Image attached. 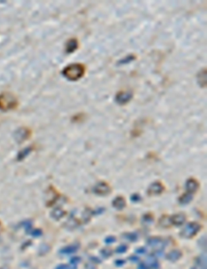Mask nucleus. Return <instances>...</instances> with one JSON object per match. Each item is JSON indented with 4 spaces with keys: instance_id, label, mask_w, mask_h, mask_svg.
<instances>
[{
    "instance_id": "nucleus-7",
    "label": "nucleus",
    "mask_w": 207,
    "mask_h": 269,
    "mask_svg": "<svg viewBox=\"0 0 207 269\" xmlns=\"http://www.w3.org/2000/svg\"><path fill=\"white\" fill-rule=\"evenodd\" d=\"M78 49V41L77 38H70L66 43V53L72 54Z\"/></svg>"
},
{
    "instance_id": "nucleus-20",
    "label": "nucleus",
    "mask_w": 207,
    "mask_h": 269,
    "mask_svg": "<svg viewBox=\"0 0 207 269\" xmlns=\"http://www.w3.org/2000/svg\"><path fill=\"white\" fill-rule=\"evenodd\" d=\"M101 254L103 255V256H105V257H109L110 255H112V251H111V250L108 249V248H106V249L102 250Z\"/></svg>"
},
{
    "instance_id": "nucleus-13",
    "label": "nucleus",
    "mask_w": 207,
    "mask_h": 269,
    "mask_svg": "<svg viewBox=\"0 0 207 269\" xmlns=\"http://www.w3.org/2000/svg\"><path fill=\"white\" fill-rule=\"evenodd\" d=\"M147 244L153 247H161L163 246V241L159 237H151L147 241Z\"/></svg>"
},
{
    "instance_id": "nucleus-9",
    "label": "nucleus",
    "mask_w": 207,
    "mask_h": 269,
    "mask_svg": "<svg viewBox=\"0 0 207 269\" xmlns=\"http://www.w3.org/2000/svg\"><path fill=\"white\" fill-rule=\"evenodd\" d=\"M185 186H186L188 193L190 194V193H194L197 190L199 187V184H198V182L194 178H189L186 182Z\"/></svg>"
},
{
    "instance_id": "nucleus-27",
    "label": "nucleus",
    "mask_w": 207,
    "mask_h": 269,
    "mask_svg": "<svg viewBox=\"0 0 207 269\" xmlns=\"http://www.w3.org/2000/svg\"><path fill=\"white\" fill-rule=\"evenodd\" d=\"M116 264H117V265H122V264H124V261H123V260H118V261H117V263H116Z\"/></svg>"
},
{
    "instance_id": "nucleus-25",
    "label": "nucleus",
    "mask_w": 207,
    "mask_h": 269,
    "mask_svg": "<svg viewBox=\"0 0 207 269\" xmlns=\"http://www.w3.org/2000/svg\"><path fill=\"white\" fill-rule=\"evenodd\" d=\"M146 252V249L144 248H139L136 250V253L138 254H144Z\"/></svg>"
},
{
    "instance_id": "nucleus-28",
    "label": "nucleus",
    "mask_w": 207,
    "mask_h": 269,
    "mask_svg": "<svg viewBox=\"0 0 207 269\" xmlns=\"http://www.w3.org/2000/svg\"><path fill=\"white\" fill-rule=\"evenodd\" d=\"M138 269H148V268H146L144 264H142L138 267Z\"/></svg>"
},
{
    "instance_id": "nucleus-11",
    "label": "nucleus",
    "mask_w": 207,
    "mask_h": 269,
    "mask_svg": "<svg viewBox=\"0 0 207 269\" xmlns=\"http://www.w3.org/2000/svg\"><path fill=\"white\" fill-rule=\"evenodd\" d=\"M197 79L201 87L205 88L206 86V69L205 67L198 72Z\"/></svg>"
},
{
    "instance_id": "nucleus-17",
    "label": "nucleus",
    "mask_w": 207,
    "mask_h": 269,
    "mask_svg": "<svg viewBox=\"0 0 207 269\" xmlns=\"http://www.w3.org/2000/svg\"><path fill=\"white\" fill-rule=\"evenodd\" d=\"M135 59H136V57L133 55V54H129V55L126 56L125 59L120 60V61L118 62V64H120V65L128 64V63H131V62L134 61Z\"/></svg>"
},
{
    "instance_id": "nucleus-1",
    "label": "nucleus",
    "mask_w": 207,
    "mask_h": 269,
    "mask_svg": "<svg viewBox=\"0 0 207 269\" xmlns=\"http://www.w3.org/2000/svg\"><path fill=\"white\" fill-rule=\"evenodd\" d=\"M86 73L85 65L80 63H75L67 65L62 71L63 75L69 81H77L83 78Z\"/></svg>"
},
{
    "instance_id": "nucleus-12",
    "label": "nucleus",
    "mask_w": 207,
    "mask_h": 269,
    "mask_svg": "<svg viewBox=\"0 0 207 269\" xmlns=\"http://www.w3.org/2000/svg\"><path fill=\"white\" fill-rule=\"evenodd\" d=\"M181 251L179 250H173L172 251H170L168 254V256H167V259L170 260L172 262L177 261L180 257H181Z\"/></svg>"
},
{
    "instance_id": "nucleus-16",
    "label": "nucleus",
    "mask_w": 207,
    "mask_h": 269,
    "mask_svg": "<svg viewBox=\"0 0 207 269\" xmlns=\"http://www.w3.org/2000/svg\"><path fill=\"white\" fill-rule=\"evenodd\" d=\"M32 150H33V148L31 146L28 147L26 148H24L23 150L20 151V153L18 155V158H19V160H22V159H23L24 157H26L29 154Z\"/></svg>"
},
{
    "instance_id": "nucleus-22",
    "label": "nucleus",
    "mask_w": 207,
    "mask_h": 269,
    "mask_svg": "<svg viewBox=\"0 0 207 269\" xmlns=\"http://www.w3.org/2000/svg\"><path fill=\"white\" fill-rule=\"evenodd\" d=\"M128 235H129V236L127 237V238H128L129 240H130V241H135V240L137 239V236H136L135 234H128Z\"/></svg>"
},
{
    "instance_id": "nucleus-2",
    "label": "nucleus",
    "mask_w": 207,
    "mask_h": 269,
    "mask_svg": "<svg viewBox=\"0 0 207 269\" xmlns=\"http://www.w3.org/2000/svg\"><path fill=\"white\" fill-rule=\"evenodd\" d=\"M18 106V100L14 94L11 92L0 93V110L8 112L15 110Z\"/></svg>"
},
{
    "instance_id": "nucleus-6",
    "label": "nucleus",
    "mask_w": 207,
    "mask_h": 269,
    "mask_svg": "<svg viewBox=\"0 0 207 269\" xmlns=\"http://www.w3.org/2000/svg\"><path fill=\"white\" fill-rule=\"evenodd\" d=\"M94 192L99 195H106L111 192V188L105 182H100L95 186Z\"/></svg>"
},
{
    "instance_id": "nucleus-5",
    "label": "nucleus",
    "mask_w": 207,
    "mask_h": 269,
    "mask_svg": "<svg viewBox=\"0 0 207 269\" xmlns=\"http://www.w3.org/2000/svg\"><path fill=\"white\" fill-rule=\"evenodd\" d=\"M32 131L28 127H20L14 134V137L18 143H22L31 137Z\"/></svg>"
},
{
    "instance_id": "nucleus-21",
    "label": "nucleus",
    "mask_w": 207,
    "mask_h": 269,
    "mask_svg": "<svg viewBox=\"0 0 207 269\" xmlns=\"http://www.w3.org/2000/svg\"><path fill=\"white\" fill-rule=\"evenodd\" d=\"M126 250H127V247H126L125 245H122L120 246L117 248L116 251H117V253H125V251H126Z\"/></svg>"
},
{
    "instance_id": "nucleus-3",
    "label": "nucleus",
    "mask_w": 207,
    "mask_h": 269,
    "mask_svg": "<svg viewBox=\"0 0 207 269\" xmlns=\"http://www.w3.org/2000/svg\"><path fill=\"white\" fill-rule=\"evenodd\" d=\"M201 229V226L197 222H191L184 227L180 232V235L185 238H190L195 236Z\"/></svg>"
},
{
    "instance_id": "nucleus-23",
    "label": "nucleus",
    "mask_w": 207,
    "mask_h": 269,
    "mask_svg": "<svg viewBox=\"0 0 207 269\" xmlns=\"http://www.w3.org/2000/svg\"><path fill=\"white\" fill-rule=\"evenodd\" d=\"M105 241H106V243H113V242L115 241V237H112V236H111V237H107V238L105 239Z\"/></svg>"
},
{
    "instance_id": "nucleus-18",
    "label": "nucleus",
    "mask_w": 207,
    "mask_h": 269,
    "mask_svg": "<svg viewBox=\"0 0 207 269\" xmlns=\"http://www.w3.org/2000/svg\"><path fill=\"white\" fill-rule=\"evenodd\" d=\"M192 200V195L190 194H184L182 196H180V202L181 203H183V204H186L188 203H189V202Z\"/></svg>"
},
{
    "instance_id": "nucleus-26",
    "label": "nucleus",
    "mask_w": 207,
    "mask_h": 269,
    "mask_svg": "<svg viewBox=\"0 0 207 269\" xmlns=\"http://www.w3.org/2000/svg\"><path fill=\"white\" fill-rule=\"evenodd\" d=\"M56 269H70L67 265H59Z\"/></svg>"
},
{
    "instance_id": "nucleus-19",
    "label": "nucleus",
    "mask_w": 207,
    "mask_h": 269,
    "mask_svg": "<svg viewBox=\"0 0 207 269\" xmlns=\"http://www.w3.org/2000/svg\"><path fill=\"white\" fill-rule=\"evenodd\" d=\"M77 249H78L77 246H68V247H66V248L62 250L61 252L65 254H71L73 253V252H74V251H76Z\"/></svg>"
},
{
    "instance_id": "nucleus-15",
    "label": "nucleus",
    "mask_w": 207,
    "mask_h": 269,
    "mask_svg": "<svg viewBox=\"0 0 207 269\" xmlns=\"http://www.w3.org/2000/svg\"><path fill=\"white\" fill-rule=\"evenodd\" d=\"M65 214H66L65 211H63L61 208H56L51 212L52 217L54 218L55 220H60L61 218H63L65 216Z\"/></svg>"
},
{
    "instance_id": "nucleus-8",
    "label": "nucleus",
    "mask_w": 207,
    "mask_h": 269,
    "mask_svg": "<svg viewBox=\"0 0 207 269\" xmlns=\"http://www.w3.org/2000/svg\"><path fill=\"white\" fill-rule=\"evenodd\" d=\"M164 190L163 184L160 182H156L152 183L148 188V194L151 195H155L161 194Z\"/></svg>"
},
{
    "instance_id": "nucleus-14",
    "label": "nucleus",
    "mask_w": 207,
    "mask_h": 269,
    "mask_svg": "<svg viewBox=\"0 0 207 269\" xmlns=\"http://www.w3.org/2000/svg\"><path fill=\"white\" fill-rule=\"evenodd\" d=\"M113 205L114 208H116L117 209H122L125 206V199L122 198V197H117V198L113 200Z\"/></svg>"
},
{
    "instance_id": "nucleus-4",
    "label": "nucleus",
    "mask_w": 207,
    "mask_h": 269,
    "mask_svg": "<svg viewBox=\"0 0 207 269\" xmlns=\"http://www.w3.org/2000/svg\"><path fill=\"white\" fill-rule=\"evenodd\" d=\"M133 97V92L131 91L122 90L117 92L115 97V101L119 106H125L132 100Z\"/></svg>"
},
{
    "instance_id": "nucleus-10",
    "label": "nucleus",
    "mask_w": 207,
    "mask_h": 269,
    "mask_svg": "<svg viewBox=\"0 0 207 269\" xmlns=\"http://www.w3.org/2000/svg\"><path fill=\"white\" fill-rule=\"evenodd\" d=\"M185 220H186V217L184 214H176L170 218V222L174 226H180L184 224Z\"/></svg>"
},
{
    "instance_id": "nucleus-24",
    "label": "nucleus",
    "mask_w": 207,
    "mask_h": 269,
    "mask_svg": "<svg viewBox=\"0 0 207 269\" xmlns=\"http://www.w3.org/2000/svg\"><path fill=\"white\" fill-rule=\"evenodd\" d=\"M86 269H96V266L92 264V263H88L86 265Z\"/></svg>"
}]
</instances>
